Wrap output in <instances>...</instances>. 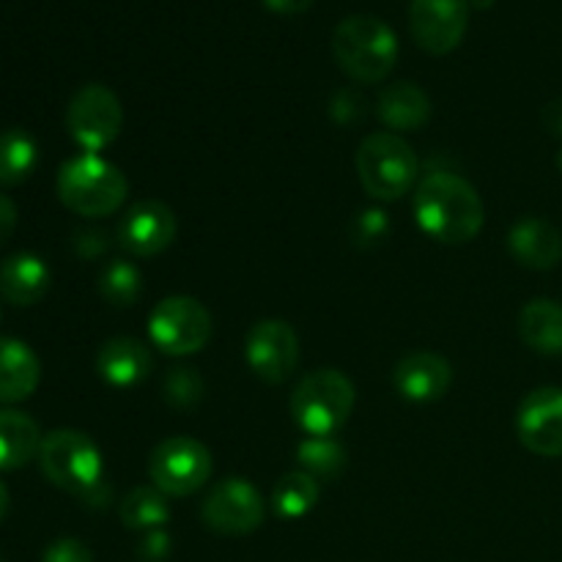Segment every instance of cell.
Listing matches in <instances>:
<instances>
[{
	"instance_id": "obj_20",
	"label": "cell",
	"mask_w": 562,
	"mask_h": 562,
	"mask_svg": "<svg viewBox=\"0 0 562 562\" xmlns=\"http://www.w3.org/2000/svg\"><path fill=\"white\" fill-rule=\"evenodd\" d=\"M376 113L393 132H417L431 121V99L415 82H393L379 93Z\"/></svg>"
},
{
	"instance_id": "obj_1",
	"label": "cell",
	"mask_w": 562,
	"mask_h": 562,
	"mask_svg": "<svg viewBox=\"0 0 562 562\" xmlns=\"http://www.w3.org/2000/svg\"><path fill=\"white\" fill-rule=\"evenodd\" d=\"M415 217L431 239L467 245L483 228V201L475 187L453 173H431L417 184Z\"/></svg>"
},
{
	"instance_id": "obj_33",
	"label": "cell",
	"mask_w": 562,
	"mask_h": 562,
	"mask_svg": "<svg viewBox=\"0 0 562 562\" xmlns=\"http://www.w3.org/2000/svg\"><path fill=\"white\" fill-rule=\"evenodd\" d=\"M313 3H316V0H263V5H267L269 11H274V14H285V16L302 14V11L311 9Z\"/></svg>"
},
{
	"instance_id": "obj_22",
	"label": "cell",
	"mask_w": 562,
	"mask_h": 562,
	"mask_svg": "<svg viewBox=\"0 0 562 562\" xmlns=\"http://www.w3.org/2000/svg\"><path fill=\"white\" fill-rule=\"evenodd\" d=\"M519 335L532 351L562 355V305L554 300H532L519 313Z\"/></svg>"
},
{
	"instance_id": "obj_19",
	"label": "cell",
	"mask_w": 562,
	"mask_h": 562,
	"mask_svg": "<svg viewBox=\"0 0 562 562\" xmlns=\"http://www.w3.org/2000/svg\"><path fill=\"white\" fill-rule=\"evenodd\" d=\"M42 362L36 351L16 338L0 335V404H20L36 393Z\"/></svg>"
},
{
	"instance_id": "obj_7",
	"label": "cell",
	"mask_w": 562,
	"mask_h": 562,
	"mask_svg": "<svg viewBox=\"0 0 562 562\" xmlns=\"http://www.w3.org/2000/svg\"><path fill=\"white\" fill-rule=\"evenodd\" d=\"M214 470L212 450L195 437H168L148 456V477L165 497H190L201 492Z\"/></svg>"
},
{
	"instance_id": "obj_13",
	"label": "cell",
	"mask_w": 562,
	"mask_h": 562,
	"mask_svg": "<svg viewBox=\"0 0 562 562\" xmlns=\"http://www.w3.org/2000/svg\"><path fill=\"white\" fill-rule=\"evenodd\" d=\"M516 434L530 453L543 459L562 456V387H538L521 401Z\"/></svg>"
},
{
	"instance_id": "obj_28",
	"label": "cell",
	"mask_w": 562,
	"mask_h": 562,
	"mask_svg": "<svg viewBox=\"0 0 562 562\" xmlns=\"http://www.w3.org/2000/svg\"><path fill=\"white\" fill-rule=\"evenodd\" d=\"M203 393H206V384H203L201 373L195 368H173V371H168V376L162 382V395L168 401V406L181 412L195 409L203 401Z\"/></svg>"
},
{
	"instance_id": "obj_2",
	"label": "cell",
	"mask_w": 562,
	"mask_h": 562,
	"mask_svg": "<svg viewBox=\"0 0 562 562\" xmlns=\"http://www.w3.org/2000/svg\"><path fill=\"white\" fill-rule=\"evenodd\" d=\"M38 467L53 486L64 488L86 505H104L110 488L102 477V453L88 434L58 428L42 439Z\"/></svg>"
},
{
	"instance_id": "obj_9",
	"label": "cell",
	"mask_w": 562,
	"mask_h": 562,
	"mask_svg": "<svg viewBox=\"0 0 562 562\" xmlns=\"http://www.w3.org/2000/svg\"><path fill=\"white\" fill-rule=\"evenodd\" d=\"M124 108L108 86H82L66 108V130L82 154H99L121 135Z\"/></svg>"
},
{
	"instance_id": "obj_17",
	"label": "cell",
	"mask_w": 562,
	"mask_h": 562,
	"mask_svg": "<svg viewBox=\"0 0 562 562\" xmlns=\"http://www.w3.org/2000/svg\"><path fill=\"white\" fill-rule=\"evenodd\" d=\"M508 250L521 267L547 272L562 261V236L547 220L525 217L510 228Z\"/></svg>"
},
{
	"instance_id": "obj_24",
	"label": "cell",
	"mask_w": 562,
	"mask_h": 562,
	"mask_svg": "<svg viewBox=\"0 0 562 562\" xmlns=\"http://www.w3.org/2000/svg\"><path fill=\"white\" fill-rule=\"evenodd\" d=\"M318 497H322V483L307 472L296 470L274 483L272 508L280 519H302L316 508Z\"/></svg>"
},
{
	"instance_id": "obj_12",
	"label": "cell",
	"mask_w": 562,
	"mask_h": 562,
	"mask_svg": "<svg viewBox=\"0 0 562 562\" xmlns=\"http://www.w3.org/2000/svg\"><path fill=\"white\" fill-rule=\"evenodd\" d=\"M467 25H470V3L467 0H412V36L426 53H453L464 38Z\"/></svg>"
},
{
	"instance_id": "obj_27",
	"label": "cell",
	"mask_w": 562,
	"mask_h": 562,
	"mask_svg": "<svg viewBox=\"0 0 562 562\" xmlns=\"http://www.w3.org/2000/svg\"><path fill=\"white\" fill-rule=\"evenodd\" d=\"M99 294L113 307L137 305V300L143 294V274L137 272V267L132 261L115 258L99 274Z\"/></svg>"
},
{
	"instance_id": "obj_10",
	"label": "cell",
	"mask_w": 562,
	"mask_h": 562,
	"mask_svg": "<svg viewBox=\"0 0 562 562\" xmlns=\"http://www.w3.org/2000/svg\"><path fill=\"white\" fill-rule=\"evenodd\" d=\"M201 519L220 536H250L263 525L261 492L245 477H225L203 499Z\"/></svg>"
},
{
	"instance_id": "obj_3",
	"label": "cell",
	"mask_w": 562,
	"mask_h": 562,
	"mask_svg": "<svg viewBox=\"0 0 562 562\" xmlns=\"http://www.w3.org/2000/svg\"><path fill=\"white\" fill-rule=\"evenodd\" d=\"M333 55L351 80L373 86L393 71L398 60V38L379 16L351 14L335 27Z\"/></svg>"
},
{
	"instance_id": "obj_34",
	"label": "cell",
	"mask_w": 562,
	"mask_h": 562,
	"mask_svg": "<svg viewBox=\"0 0 562 562\" xmlns=\"http://www.w3.org/2000/svg\"><path fill=\"white\" fill-rule=\"evenodd\" d=\"M543 124H547V130L552 132V135L562 137V99L547 104V110H543Z\"/></svg>"
},
{
	"instance_id": "obj_25",
	"label": "cell",
	"mask_w": 562,
	"mask_h": 562,
	"mask_svg": "<svg viewBox=\"0 0 562 562\" xmlns=\"http://www.w3.org/2000/svg\"><path fill=\"white\" fill-rule=\"evenodd\" d=\"M38 146L25 130L0 132V187H16L33 173Z\"/></svg>"
},
{
	"instance_id": "obj_8",
	"label": "cell",
	"mask_w": 562,
	"mask_h": 562,
	"mask_svg": "<svg viewBox=\"0 0 562 562\" xmlns=\"http://www.w3.org/2000/svg\"><path fill=\"white\" fill-rule=\"evenodd\" d=\"M148 338L162 355H198L212 338V313L192 296H165L148 316Z\"/></svg>"
},
{
	"instance_id": "obj_35",
	"label": "cell",
	"mask_w": 562,
	"mask_h": 562,
	"mask_svg": "<svg viewBox=\"0 0 562 562\" xmlns=\"http://www.w3.org/2000/svg\"><path fill=\"white\" fill-rule=\"evenodd\" d=\"M9 508H11V494H9V488H5V483L0 481V521L9 516Z\"/></svg>"
},
{
	"instance_id": "obj_32",
	"label": "cell",
	"mask_w": 562,
	"mask_h": 562,
	"mask_svg": "<svg viewBox=\"0 0 562 562\" xmlns=\"http://www.w3.org/2000/svg\"><path fill=\"white\" fill-rule=\"evenodd\" d=\"M16 228V206L9 195L0 192V247L11 239Z\"/></svg>"
},
{
	"instance_id": "obj_21",
	"label": "cell",
	"mask_w": 562,
	"mask_h": 562,
	"mask_svg": "<svg viewBox=\"0 0 562 562\" xmlns=\"http://www.w3.org/2000/svg\"><path fill=\"white\" fill-rule=\"evenodd\" d=\"M42 431L25 412L0 409V472L20 470L42 450Z\"/></svg>"
},
{
	"instance_id": "obj_14",
	"label": "cell",
	"mask_w": 562,
	"mask_h": 562,
	"mask_svg": "<svg viewBox=\"0 0 562 562\" xmlns=\"http://www.w3.org/2000/svg\"><path fill=\"white\" fill-rule=\"evenodd\" d=\"M176 231L173 209L162 201H137L121 217L119 245L135 258H154L173 245Z\"/></svg>"
},
{
	"instance_id": "obj_5",
	"label": "cell",
	"mask_w": 562,
	"mask_h": 562,
	"mask_svg": "<svg viewBox=\"0 0 562 562\" xmlns=\"http://www.w3.org/2000/svg\"><path fill=\"white\" fill-rule=\"evenodd\" d=\"M355 409V384L335 368L307 373L291 393V417L307 437H333Z\"/></svg>"
},
{
	"instance_id": "obj_11",
	"label": "cell",
	"mask_w": 562,
	"mask_h": 562,
	"mask_svg": "<svg viewBox=\"0 0 562 562\" xmlns=\"http://www.w3.org/2000/svg\"><path fill=\"white\" fill-rule=\"evenodd\" d=\"M245 357L258 379L267 384H283L294 376L300 362V338L289 322L263 318L247 333Z\"/></svg>"
},
{
	"instance_id": "obj_18",
	"label": "cell",
	"mask_w": 562,
	"mask_h": 562,
	"mask_svg": "<svg viewBox=\"0 0 562 562\" xmlns=\"http://www.w3.org/2000/svg\"><path fill=\"white\" fill-rule=\"evenodd\" d=\"M53 283L44 258L33 252H16L0 263V296L14 307H31L44 300Z\"/></svg>"
},
{
	"instance_id": "obj_15",
	"label": "cell",
	"mask_w": 562,
	"mask_h": 562,
	"mask_svg": "<svg viewBox=\"0 0 562 562\" xmlns=\"http://www.w3.org/2000/svg\"><path fill=\"white\" fill-rule=\"evenodd\" d=\"M450 382H453V368L437 351H412L398 360L393 371L395 390L412 404H434L445 398Z\"/></svg>"
},
{
	"instance_id": "obj_36",
	"label": "cell",
	"mask_w": 562,
	"mask_h": 562,
	"mask_svg": "<svg viewBox=\"0 0 562 562\" xmlns=\"http://www.w3.org/2000/svg\"><path fill=\"white\" fill-rule=\"evenodd\" d=\"M467 3H472L475 9H492L494 0H467Z\"/></svg>"
},
{
	"instance_id": "obj_6",
	"label": "cell",
	"mask_w": 562,
	"mask_h": 562,
	"mask_svg": "<svg viewBox=\"0 0 562 562\" xmlns=\"http://www.w3.org/2000/svg\"><path fill=\"white\" fill-rule=\"evenodd\" d=\"M417 154L395 132H373L357 148V173L373 201H398L415 187Z\"/></svg>"
},
{
	"instance_id": "obj_4",
	"label": "cell",
	"mask_w": 562,
	"mask_h": 562,
	"mask_svg": "<svg viewBox=\"0 0 562 562\" xmlns=\"http://www.w3.org/2000/svg\"><path fill=\"white\" fill-rule=\"evenodd\" d=\"M60 203L80 217H108L124 206L130 181L99 154H80L60 165L55 181Z\"/></svg>"
},
{
	"instance_id": "obj_30",
	"label": "cell",
	"mask_w": 562,
	"mask_h": 562,
	"mask_svg": "<svg viewBox=\"0 0 562 562\" xmlns=\"http://www.w3.org/2000/svg\"><path fill=\"white\" fill-rule=\"evenodd\" d=\"M75 247L82 258L102 256V252L108 250V236H104L102 231H80L75 239Z\"/></svg>"
},
{
	"instance_id": "obj_38",
	"label": "cell",
	"mask_w": 562,
	"mask_h": 562,
	"mask_svg": "<svg viewBox=\"0 0 562 562\" xmlns=\"http://www.w3.org/2000/svg\"><path fill=\"white\" fill-rule=\"evenodd\" d=\"M0 562H3V558H0Z\"/></svg>"
},
{
	"instance_id": "obj_16",
	"label": "cell",
	"mask_w": 562,
	"mask_h": 562,
	"mask_svg": "<svg viewBox=\"0 0 562 562\" xmlns=\"http://www.w3.org/2000/svg\"><path fill=\"white\" fill-rule=\"evenodd\" d=\"M154 357L143 340L130 338V335H119L102 344L97 355V371L110 387L130 390L137 387L143 379L151 373Z\"/></svg>"
},
{
	"instance_id": "obj_26",
	"label": "cell",
	"mask_w": 562,
	"mask_h": 562,
	"mask_svg": "<svg viewBox=\"0 0 562 562\" xmlns=\"http://www.w3.org/2000/svg\"><path fill=\"white\" fill-rule=\"evenodd\" d=\"M296 461L318 483L335 481L346 470V450L333 437H307L296 448Z\"/></svg>"
},
{
	"instance_id": "obj_23",
	"label": "cell",
	"mask_w": 562,
	"mask_h": 562,
	"mask_svg": "<svg viewBox=\"0 0 562 562\" xmlns=\"http://www.w3.org/2000/svg\"><path fill=\"white\" fill-rule=\"evenodd\" d=\"M119 516L126 530H159L170 519L168 497L157 486H135L121 499Z\"/></svg>"
},
{
	"instance_id": "obj_29",
	"label": "cell",
	"mask_w": 562,
	"mask_h": 562,
	"mask_svg": "<svg viewBox=\"0 0 562 562\" xmlns=\"http://www.w3.org/2000/svg\"><path fill=\"white\" fill-rule=\"evenodd\" d=\"M42 562H93V554L77 538H58V541L49 543Z\"/></svg>"
},
{
	"instance_id": "obj_37",
	"label": "cell",
	"mask_w": 562,
	"mask_h": 562,
	"mask_svg": "<svg viewBox=\"0 0 562 562\" xmlns=\"http://www.w3.org/2000/svg\"><path fill=\"white\" fill-rule=\"evenodd\" d=\"M558 168L562 170V148H560V154H558Z\"/></svg>"
},
{
	"instance_id": "obj_31",
	"label": "cell",
	"mask_w": 562,
	"mask_h": 562,
	"mask_svg": "<svg viewBox=\"0 0 562 562\" xmlns=\"http://www.w3.org/2000/svg\"><path fill=\"white\" fill-rule=\"evenodd\" d=\"M168 552H170V538L165 536L162 530H151L146 536V541L140 543V558L146 562L162 560Z\"/></svg>"
}]
</instances>
